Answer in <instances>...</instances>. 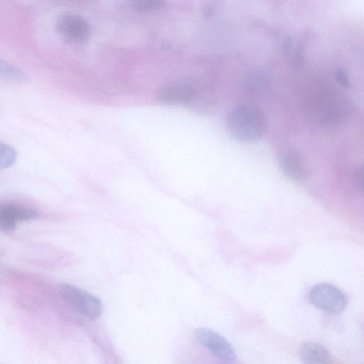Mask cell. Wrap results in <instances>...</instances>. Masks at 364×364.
Returning <instances> with one entry per match:
<instances>
[{
	"label": "cell",
	"mask_w": 364,
	"mask_h": 364,
	"mask_svg": "<svg viewBox=\"0 0 364 364\" xmlns=\"http://www.w3.org/2000/svg\"><path fill=\"white\" fill-rule=\"evenodd\" d=\"M38 215L36 210L31 208L11 204L0 205V229L12 231L18 223L36 219Z\"/></svg>",
	"instance_id": "8"
},
{
	"label": "cell",
	"mask_w": 364,
	"mask_h": 364,
	"mask_svg": "<svg viewBox=\"0 0 364 364\" xmlns=\"http://www.w3.org/2000/svg\"><path fill=\"white\" fill-rule=\"evenodd\" d=\"M17 159V152L11 146L0 141V169L12 166Z\"/></svg>",
	"instance_id": "15"
},
{
	"label": "cell",
	"mask_w": 364,
	"mask_h": 364,
	"mask_svg": "<svg viewBox=\"0 0 364 364\" xmlns=\"http://www.w3.org/2000/svg\"><path fill=\"white\" fill-rule=\"evenodd\" d=\"M333 75L336 80L340 85L346 89L351 87L350 76L345 68L341 67L335 68Z\"/></svg>",
	"instance_id": "16"
},
{
	"label": "cell",
	"mask_w": 364,
	"mask_h": 364,
	"mask_svg": "<svg viewBox=\"0 0 364 364\" xmlns=\"http://www.w3.org/2000/svg\"><path fill=\"white\" fill-rule=\"evenodd\" d=\"M299 354L303 364H332L328 351L317 342L304 343L300 348Z\"/></svg>",
	"instance_id": "10"
},
{
	"label": "cell",
	"mask_w": 364,
	"mask_h": 364,
	"mask_svg": "<svg viewBox=\"0 0 364 364\" xmlns=\"http://www.w3.org/2000/svg\"><path fill=\"white\" fill-rule=\"evenodd\" d=\"M227 126L230 134L237 140L254 141L265 133L267 118L259 107L250 104H241L230 112Z\"/></svg>",
	"instance_id": "2"
},
{
	"label": "cell",
	"mask_w": 364,
	"mask_h": 364,
	"mask_svg": "<svg viewBox=\"0 0 364 364\" xmlns=\"http://www.w3.org/2000/svg\"><path fill=\"white\" fill-rule=\"evenodd\" d=\"M55 29L59 35L71 44H82L91 36L89 23L82 16L65 12L60 14L55 22Z\"/></svg>",
	"instance_id": "4"
},
{
	"label": "cell",
	"mask_w": 364,
	"mask_h": 364,
	"mask_svg": "<svg viewBox=\"0 0 364 364\" xmlns=\"http://www.w3.org/2000/svg\"><path fill=\"white\" fill-rule=\"evenodd\" d=\"M245 85L250 93H261L269 87V79L266 73L262 71H253L245 78Z\"/></svg>",
	"instance_id": "13"
},
{
	"label": "cell",
	"mask_w": 364,
	"mask_h": 364,
	"mask_svg": "<svg viewBox=\"0 0 364 364\" xmlns=\"http://www.w3.org/2000/svg\"><path fill=\"white\" fill-rule=\"evenodd\" d=\"M27 80L26 75L21 69L0 57V81L9 84H21Z\"/></svg>",
	"instance_id": "12"
},
{
	"label": "cell",
	"mask_w": 364,
	"mask_h": 364,
	"mask_svg": "<svg viewBox=\"0 0 364 364\" xmlns=\"http://www.w3.org/2000/svg\"><path fill=\"white\" fill-rule=\"evenodd\" d=\"M194 334L197 341L215 357L225 361L236 360L237 355L232 346L217 332L208 328H198Z\"/></svg>",
	"instance_id": "6"
},
{
	"label": "cell",
	"mask_w": 364,
	"mask_h": 364,
	"mask_svg": "<svg viewBox=\"0 0 364 364\" xmlns=\"http://www.w3.org/2000/svg\"><path fill=\"white\" fill-rule=\"evenodd\" d=\"M196 95V89L191 83L174 80L161 85L156 94V100L164 104L178 105L191 102Z\"/></svg>",
	"instance_id": "7"
},
{
	"label": "cell",
	"mask_w": 364,
	"mask_h": 364,
	"mask_svg": "<svg viewBox=\"0 0 364 364\" xmlns=\"http://www.w3.org/2000/svg\"><path fill=\"white\" fill-rule=\"evenodd\" d=\"M301 107L310 121L326 129L346 124L353 114L350 99L323 82H314L308 87Z\"/></svg>",
	"instance_id": "1"
},
{
	"label": "cell",
	"mask_w": 364,
	"mask_h": 364,
	"mask_svg": "<svg viewBox=\"0 0 364 364\" xmlns=\"http://www.w3.org/2000/svg\"><path fill=\"white\" fill-rule=\"evenodd\" d=\"M282 50L294 68H300L304 63L303 46L293 36H287L282 43Z\"/></svg>",
	"instance_id": "11"
},
{
	"label": "cell",
	"mask_w": 364,
	"mask_h": 364,
	"mask_svg": "<svg viewBox=\"0 0 364 364\" xmlns=\"http://www.w3.org/2000/svg\"><path fill=\"white\" fill-rule=\"evenodd\" d=\"M58 291L65 302L85 317L94 320L101 315L102 304L95 295L68 284H59Z\"/></svg>",
	"instance_id": "3"
},
{
	"label": "cell",
	"mask_w": 364,
	"mask_h": 364,
	"mask_svg": "<svg viewBox=\"0 0 364 364\" xmlns=\"http://www.w3.org/2000/svg\"><path fill=\"white\" fill-rule=\"evenodd\" d=\"M166 4L163 0H134L131 2V7L136 12L146 13L159 10Z\"/></svg>",
	"instance_id": "14"
},
{
	"label": "cell",
	"mask_w": 364,
	"mask_h": 364,
	"mask_svg": "<svg viewBox=\"0 0 364 364\" xmlns=\"http://www.w3.org/2000/svg\"><path fill=\"white\" fill-rule=\"evenodd\" d=\"M281 167L284 174L294 180L305 179L309 174L304 157L295 150H289L282 155Z\"/></svg>",
	"instance_id": "9"
},
{
	"label": "cell",
	"mask_w": 364,
	"mask_h": 364,
	"mask_svg": "<svg viewBox=\"0 0 364 364\" xmlns=\"http://www.w3.org/2000/svg\"><path fill=\"white\" fill-rule=\"evenodd\" d=\"M309 299L316 308L331 314L341 312L347 304L345 294L338 287L326 283L314 286Z\"/></svg>",
	"instance_id": "5"
},
{
	"label": "cell",
	"mask_w": 364,
	"mask_h": 364,
	"mask_svg": "<svg viewBox=\"0 0 364 364\" xmlns=\"http://www.w3.org/2000/svg\"><path fill=\"white\" fill-rule=\"evenodd\" d=\"M355 181L359 191L363 192V167L359 166L355 171Z\"/></svg>",
	"instance_id": "17"
}]
</instances>
